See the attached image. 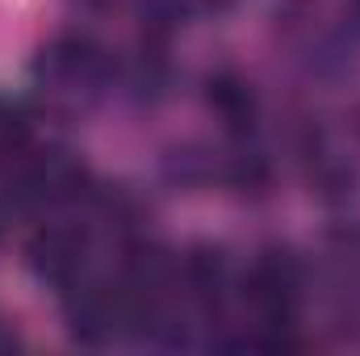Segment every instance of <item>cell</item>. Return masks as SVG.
Segmentation results:
<instances>
[{
	"mask_svg": "<svg viewBox=\"0 0 360 356\" xmlns=\"http://www.w3.org/2000/svg\"><path fill=\"white\" fill-rule=\"evenodd\" d=\"M297 289H302V265L293 260V252H285V248L260 252V260L248 272V302L256 306L264 327L293 323Z\"/></svg>",
	"mask_w": 360,
	"mask_h": 356,
	"instance_id": "cell-1",
	"label": "cell"
},
{
	"mask_svg": "<svg viewBox=\"0 0 360 356\" xmlns=\"http://www.w3.org/2000/svg\"><path fill=\"white\" fill-rule=\"evenodd\" d=\"M25 260H30L38 281L72 289L84 272V260H89V239L80 227H42L25 243Z\"/></svg>",
	"mask_w": 360,
	"mask_h": 356,
	"instance_id": "cell-2",
	"label": "cell"
},
{
	"mask_svg": "<svg viewBox=\"0 0 360 356\" xmlns=\"http://www.w3.org/2000/svg\"><path fill=\"white\" fill-rule=\"evenodd\" d=\"M46 68L63 84H96L109 76V55L92 34H59L46 46Z\"/></svg>",
	"mask_w": 360,
	"mask_h": 356,
	"instance_id": "cell-3",
	"label": "cell"
},
{
	"mask_svg": "<svg viewBox=\"0 0 360 356\" xmlns=\"http://www.w3.org/2000/svg\"><path fill=\"white\" fill-rule=\"evenodd\" d=\"M205 105L231 130H252V122H256V92H252V84L239 72H231V68L205 76Z\"/></svg>",
	"mask_w": 360,
	"mask_h": 356,
	"instance_id": "cell-4",
	"label": "cell"
},
{
	"mask_svg": "<svg viewBox=\"0 0 360 356\" xmlns=\"http://www.w3.org/2000/svg\"><path fill=\"white\" fill-rule=\"evenodd\" d=\"M180 276H184V289L197 302L214 306L222 298V289H226V260H222L218 248H193L184 256V265H180Z\"/></svg>",
	"mask_w": 360,
	"mask_h": 356,
	"instance_id": "cell-5",
	"label": "cell"
},
{
	"mask_svg": "<svg viewBox=\"0 0 360 356\" xmlns=\"http://www.w3.org/2000/svg\"><path fill=\"white\" fill-rule=\"evenodd\" d=\"M222 180L231 189H239V193H260V189H269L272 168L260 151H239V155H231L222 164Z\"/></svg>",
	"mask_w": 360,
	"mask_h": 356,
	"instance_id": "cell-6",
	"label": "cell"
},
{
	"mask_svg": "<svg viewBox=\"0 0 360 356\" xmlns=\"http://www.w3.org/2000/svg\"><path fill=\"white\" fill-rule=\"evenodd\" d=\"M188 8H193L188 0H139V21H143L147 38L168 42V34L184 21V13H188Z\"/></svg>",
	"mask_w": 360,
	"mask_h": 356,
	"instance_id": "cell-7",
	"label": "cell"
},
{
	"mask_svg": "<svg viewBox=\"0 0 360 356\" xmlns=\"http://www.w3.org/2000/svg\"><path fill=\"white\" fill-rule=\"evenodd\" d=\"M314 184H319V193L327 197V201H340V197H352V168L348 164H335V160H327V164H319V172H314Z\"/></svg>",
	"mask_w": 360,
	"mask_h": 356,
	"instance_id": "cell-8",
	"label": "cell"
},
{
	"mask_svg": "<svg viewBox=\"0 0 360 356\" xmlns=\"http://www.w3.org/2000/svg\"><path fill=\"white\" fill-rule=\"evenodd\" d=\"M188 4H201V8H226V4H235V0H188Z\"/></svg>",
	"mask_w": 360,
	"mask_h": 356,
	"instance_id": "cell-9",
	"label": "cell"
},
{
	"mask_svg": "<svg viewBox=\"0 0 360 356\" xmlns=\"http://www.w3.org/2000/svg\"><path fill=\"white\" fill-rule=\"evenodd\" d=\"M17 340H13V331H4V323H0V348H13Z\"/></svg>",
	"mask_w": 360,
	"mask_h": 356,
	"instance_id": "cell-10",
	"label": "cell"
},
{
	"mask_svg": "<svg viewBox=\"0 0 360 356\" xmlns=\"http://www.w3.org/2000/svg\"><path fill=\"white\" fill-rule=\"evenodd\" d=\"M348 13H352V25L360 30V0H352V4H348Z\"/></svg>",
	"mask_w": 360,
	"mask_h": 356,
	"instance_id": "cell-11",
	"label": "cell"
},
{
	"mask_svg": "<svg viewBox=\"0 0 360 356\" xmlns=\"http://www.w3.org/2000/svg\"><path fill=\"white\" fill-rule=\"evenodd\" d=\"M80 4H89V8H105V4H113V0H80Z\"/></svg>",
	"mask_w": 360,
	"mask_h": 356,
	"instance_id": "cell-12",
	"label": "cell"
},
{
	"mask_svg": "<svg viewBox=\"0 0 360 356\" xmlns=\"http://www.w3.org/2000/svg\"><path fill=\"white\" fill-rule=\"evenodd\" d=\"M352 130H356V139H360V105H356V113H352Z\"/></svg>",
	"mask_w": 360,
	"mask_h": 356,
	"instance_id": "cell-13",
	"label": "cell"
}]
</instances>
